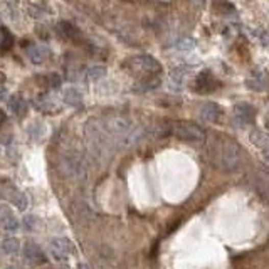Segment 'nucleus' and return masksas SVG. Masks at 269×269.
I'll return each mask as SVG.
<instances>
[{"label": "nucleus", "instance_id": "b1692460", "mask_svg": "<svg viewBox=\"0 0 269 269\" xmlns=\"http://www.w3.org/2000/svg\"><path fill=\"white\" fill-rule=\"evenodd\" d=\"M4 121H5V113H4L2 110H0V127H2V125H4Z\"/></svg>", "mask_w": 269, "mask_h": 269}, {"label": "nucleus", "instance_id": "9d476101", "mask_svg": "<svg viewBox=\"0 0 269 269\" xmlns=\"http://www.w3.org/2000/svg\"><path fill=\"white\" fill-rule=\"evenodd\" d=\"M27 101L24 100V96L22 94H12L9 98V110L12 111L15 116H24V114L27 113Z\"/></svg>", "mask_w": 269, "mask_h": 269}, {"label": "nucleus", "instance_id": "f03ea898", "mask_svg": "<svg viewBox=\"0 0 269 269\" xmlns=\"http://www.w3.org/2000/svg\"><path fill=\"white\" fill-rule=\"evenodd\" d=\"M170 133H174L177 138L190 143H204L205 136H207L202 127L192 121H170Z\"/></svg>", "mask_w": 269, "mask_h": 269}, {"label": "nucleus", "instance_id": "423d86ee", "mask_svg": "<svg viewBox=\"0 0 269 269\" xmlns=\"http://www.w3.org/2000/svg\"><path fill=\"white\" fill-rule=\"evenodd\" d=\"M24 256H26L27 262H31V264H34V266H41V264H44V262H45V256L42 253V249L39 248V246L34 244V242H29L26 246Z\"/></svg>", "mask_w": 269, "mask_h": 269}, {"label": "nucleus", "instance_id": "20e7f679", "mask_svg": "<svg viewBox=\"0 0 269 269\" xmlns=\"http://www.w3.org/2000/svg\"><path fill=\"white\" fill-rule=\"evenodd\" d=\"M74 251V246L69 239L66 237H56L51 242V254L54 256V259L64 261L71 256V253Z\"/></svg>", "mask_w": 269, "mask_h": 269}, {"label": "nucleus", "instance_id": "4be33fe9", "mask_svg": "<svg viewBox=\"0 0 269 269\" xmlns=\"http://www.w3.org/2000/svg\"><path fill=\"white\" fill-rule=\"evenodd\" d=\"M24 222H26V227L29 229V231H31V229L34 231V224L37 222V219H36V215H27Z\"/></svg>", "mask_w": 269, "mask_h": 269}, {"label": "nucleus", "instance_id": "a211bd4d", "mask_svg": "<svg viewBox=\"0 0 269 269\" xmlns=\"http://www.w3.org/2000/svg\"><path fill=\"white\" fill-rule=\"evenodd\" d=\"M86 76L91 81H100L101 78L106 76V67L105 66H91L88 67V71H86Z\"/></svg>", "mask_w": 269, "mask_h": 269}, {"label": "nucleus", "instance_id": "f257e3e1", "mask_svg": "<svg viewBox=\"0 0 269 269\" xmlns=\"http://www.w3.org/2000/svg\"><path fill=\"white\" fill-rule=\"evenodd\" d=\"M209 146H210L209 153H210V158H212V163L221 170L231 172L241 165L242 150L239 146V143H236L232 138H229L226 135L214 133Z\"/></svg>", "mask_w": 269, "mask_h": 269}, {"label": "nucleus", "instance_id": "5701e85b", "mask_svg": "<svg viewBox=\"0 0 269 269\" xmlns=\"http://www.w3.org/2000/svg\"><path fill=\"white\" fill-rule=\"evenodd\" d=\"M5 96H7V89H5L4 86H0V101H2Z\"/></svg>", "mask_w": 269, "mask_h": 269}, {"label": "nucleus", "instance_id": "0eeeda50", "mask_svg": "<svg viewBox=\"0 0 269 269\" xmlns=\"http://www.w3.org/2000/svg\"><path fill=\"white\" fill-rule=\"evenodd\" d=\"M27 56L31 62L34 64H42L44 61H47L49 57V49L45 47L42 44H36V45H31V47L27 49Z\"/></svg>", "mask_w": 269, "mask_h": 269}, {"label": "nucleus", "instance_id": "412c9836", "mask_svg": "<svg viewBox=\"0 0 269 269\" xmlns=\"http://www.w3.org/2000/svg\"><path fill=\"white\" fill-rule=\"evenodd\" d=\"M177 45H179L180 51H188V49H192L193 45H195V42H193L190 37H187V39H182V41H179V44H177Z\"/></svg>", "mask_w": 269, "mask_h": 269}, {"label": "nucleus", "instance_id": "2eb2a0df", "mask_svg": "<svg viewBox=\"0 0 269 269\" xmlns=\"http://www.w3.org/2000/svg\"><path fill=\"white\" fill-rule=\"evenodd\" d=\"M15 42V39L12 36V32L9 31L5 26H0V51H9L12 49V45Z\"/></svg>", "mask_w": 269, "mask_h": 269}, {"label": "nucleus", "instance_id": "39448f33", "mask_svg": "<svg viewBox=\"0 0 269 269\" xmlns=\"http://www.w3.org/2000/svg\"><path fill=\"white\" fill-rule=\"evenodd\" d=\"M0 229L5 232H15L19 229V221L9 205H0Z\"/></svg>", "mask_w": 269, "mask_h": 269}, {"label": "nucleus", "instance_id": "1a4fd4ad", "mask_svg": "<svg viewBox=\"0 0 269 269\" xmlns=\"http://www.w3.org/2000/svg\"><path fill=\"white\" fill-rule=\"evenodd\" d=\"M215 88V79L210 74V71H202L199 74L197 83H195V89L200 91V93H209Z\"/></svg>", "mask_w": 269, "mask_h": 269}, {"label": "nucleus", "instance_id": "6ab92c4d", "mask_svg": "<svg viewBox=\"0 0 269 269\" xmlns=\"http://www.w3.org/2000/svg\"><path fill=\"white\" fill-rule=\"evenodd\" d=\"M187 72H188V67H184V66L175 67V69L170 72V81L174 83L175 86H180L182 81H184V79H185Z\"/></svg>", "mask_w": 269, "mask_h": 269}, {"label": "nucleus", "instance_id": "ddd939ff", "mask_svg": "<svg viewBox=\"0 0 269 269\" xmlns=\"http://www.w3.org/2000/svg\"><path fill=\"white\" fill-rule=\"evenodd\" d=\"M62 100H64V103L67 106H81L83 103V94L81 91H79L78 88H66L64 93H62Z\"/></svg>", "mask_w": 269, "mask_h": 269}, {"label": "nucleus", "instance_id": "7ed1b4c3", "mask_svg": "<svg viewBox=\"0 0 269 269\" xmlns=\"http://www.w3.org/2000/svg\"><path fill=\"white\" fill-rule=\"evenodd\" d=\"M123 66H127L131 72L136 74H148V76H153L162 71V64L155 59V57L148 56V54H140V56H133L123 62Z\"/></svg>", "mask_w": 269, "mask_h": 269}, {"label": "nucleus", "instance_id": "4468645a", "mask_svg": "<svg viewBox=\"0 0 269 269\" xmlns=\"http://www.w3.org/2000/svg\"><path fill=\"white\" fill-rule=\"evenodd\" d=\"M5 199H7L9 202H12L19 210H26L27 209V197L20 190H17V188H14V187L10 188L7 193H5Z\"/></svg>", "mask_w": 269, "mask_h": 269}, {"label": "nucleus", "instance_id": "393cba45", "mask_svg": "<svg viewBox=\"0 0 269 269\" xmlns=\"http://www.w3.org/2000/svg\"><path fill=\"white\" fill-rule=\"evenodd\" d=\"M79 269H89L88 266H84V264H81V266H79Z\"/></svg>", "mask_w": 269, "mask_h": 269}, {"label": "nucleus", "instance_id": "dca6fc26", "mask_svg": "<svg viewBox=\"0 0 269 269\" xmlns=\"http://www.w3.org/2000/svg\"><path fill=\"white\" fill-rule=\"evenodd\" d=\"M20 249V241L15 237H7L2 242V251L5 254H17Z\"/></svg>", "mask_w": 269, "mask_h": 269}, {"label": "nucleus", "instance_id": "aec40b11", "mask_svg": "<svg viewBox=\"0 0 269 269\" xmlns=\"http://www.w3.org/2000/svg\"><path fill=\"white\" fill-rule=\"evenodd\" d=\"M44 81H45V86H47V88L57 89L61 86V76H59V74L53 72V74H49V76H45Z\"/></svg>", "mask_w": 269, "mask_h": 269}, {"label": "nucleus", "instance_id": "f8f14e48", "mask_svg": "<svg viewBox=\"0 0 269 269\" xmlns=\"http://www.w3.org/2000/svg\"><path fill=\"white\" fill-rule=\"evenodd\" d=\"M221 106L217 105V103H207V105L202 106V110H200V118L204 119V121H217L221 116Z\"/></svg>", "mask_w": 269, "mask_h": 269}, {"label": "nucleus", "instance_id": "f3484780", "mask_svg": "<svg viewBox=\"0 0 269 269\" xmlns=\"http://www.w3.org/2000/svg\"><path fill=\"white\" fill-rule=\"evenodd\" d=\"M253 141L256 143L257 146H259V150L262 152V155H264V158L267 160V163H269V140L266 138L264 135L254 133L253 135Z\"/></svg>", "mask_w": 269, "mask_h": 269}, {"label": "nucleus", "instance_id": "9b49d317", "mask_svg": "<svg viewBox=\"0 0 269 269\" xmlns=\"http://www.w3.org/2000/svg\"><path fill=\"white\" fill-rule=\"evenodd\" d=\"M56 31H57V34H59L62 39H67V41H74V39L79 36L78 27L74 26V24H71L69 20L59 22V24H57V27H56Z\"/></svg>", "mask_w": 269, "mask_h": 269}, {"label": "nucleus", "instance_id": "6e6552de", "mask_svg": "<svg viewBox=\"0 0 269 269\" xmlns=\"http://www.w3.org/2000/svg\"><path fill=\"white\" fill-rule=\"evenodd\" d=\"M234 113H236V118L241 123H251L254 119V116H256L254 106L249 105V103H239V105H236V110H234Z\"/></svg>", "mask_w": 269, "mask_h": 269}]
</instances>
